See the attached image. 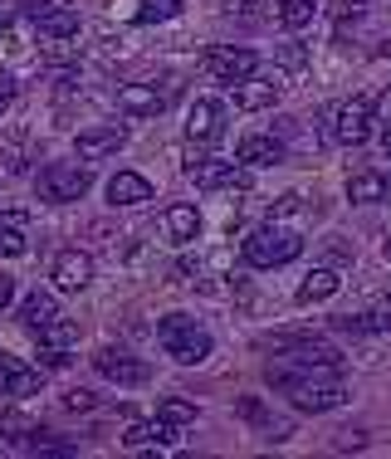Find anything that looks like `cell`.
<instances>
[{"instance_id":"cell-1","label":"cell","mask_w":391,"mask_h":459,"mask_svg":"<svg viewBox=\"0 0 391 459\" xmlns=\"http://www.w3.org/2000/svg\"><path fill=\"white\" fill-rule=\"evenodd\" d=\"M269 386H279L299 415H328L347 401L338 371H303V367H269Z\"/></svg>"},{"instance_id":"cell-2","label":"cell","mask_w":391,"mask_h":459,"mask_svg":"<svg viewBox=\"0 0 391 459\" xmlns=\"http://www.w3.org/2000/svg\"><path fill=\"white\" fill-rule=\"evenodd\" d=\"M259 352L303 371H343V347L328 342V337H265Z\"/></svg>"},{"instance_id":"cell-3","label":"cell","mask_w":391,"mask_h":459,"mask_svg":"<svg viewBox=\"0 0 391 459\" xmlns=\"http://www.w3.org/2000/svg\"><path fill=\"white\" fill-rule=\"evenodd\" d=\"M157 342H161V352L171 357V362H181V367H201L205 357H211V333H205L196 318H187V313H167V318L157 323Z\"/></svg>"},{"instance_id":"cell-4","label":"cell","mask_w":391,"mask_h":459,"mask_svg":"<svg viewBox=\"0 0 391 459\" xmlns=\"http://www.w3.org/2000/svg\"><path fill=\"white\" fill-rule=\"evenodd\" d=\"M240 255H245L249 269H279V264H293V259L303 255V239L293 235V230L265 225V230H255V235L240 245Z\"/></svg>"},{"instance_id":"cell-5","label":"cell","mask_w":391,"mask_h":459,"mask_svg":"<svg viewBox=\"0 0 391 459\" xmlns=\"http://www.w3.org/2000/svg\"><path fill=\"white\" fill-rule=\"evenodd\" d=\"M93 186L89 167H74V161H49L45 171L35 177V195L45 205H74L83 201V191Z\"/></svg>"},{"instance_id":"cell-6","label":"cell","mask_w":391,"mask_h":459,"mask_svg":"<svg viewBox=\"0 0 391 459\" xmlns=\"http://www.w3.org/2000/svg\"><path fill=\"white\" fill-rule=\"evenodd\" d=\"M93 371L103 381H113V386H147V377H152V367L143 357L127 352V347H113V342L93 352Z\"/></svg>"},{"instance_id":"cell-7","label":"cell","mask_w":391,"mask_h":459,"mask_svg":"<svg viewBox=\"0 0 391 459\" xmlns=\"http://www.w3.org/2000/svg\"><path fill=\"white\" fill-rule=\"evenodd\" d=\"M328 123H333V142H343V147H362V142H372L377 117H372V103H367V98H347V103H338L328 113Z\"/></svg>"},{"instance_id":"cell-8","label":"cell","mask_w":391,"mask_h":459,"mask_svg":"<svg viewBox=\"0 0 391 459\" xmlns=\"http://www.w3.org/2000/svg\"><path fill=\"white\" fill-rule=\"evenodd\" d=\"M259 69V54L245 49V45H211L205 49V74H211L215 83H225V89H235L240 79Z\"/></svg>"},{"instance_id":"cell-9","label":"cell","mask_w":391,"mask_h":459,"mask_svg":"<svg viewBox=\"0 0 391 459\" xmlns=\"http://www.w3.org/2000/svg\"><path fill=\"white\" fill-rule=\"evenodd\" d=\"M225 123H230V108L221 98H196L191 113H187V142L196 147H215L225 137Z\"/></svg>"},{"instance_id":"cell-10","label":"cell","mask_w":391,"mask_h":459,"mask_svg":"<svg viewBox=\"0 0 391 459\" xmlns=\"http://www.w3.org/2000/svg\"><path fill=\"white\" fill-rule=\"evenodd\" d=\"M25 15L35 20V30L49 35V39H74L79 35V10H74L69 0H30Z\"/></svg>"},{"instance_id":"cell-11","label":"cell","mask_w":391,"mask_h":459,"mask_svg":"<svg viewBox=\"0 0 391 459\" xmlns=\"http://www.w3.org/2000/svg\"><path fill=\"white\" fill-rule=\"evenodd\" d=\"M49 283H54V293H83L93 283V255L64 249V255L54 259V269H49Z\"/></svg>"},{"instance_id":"cell-12","label":"cell","mask_w":391,"mask_h":459,"mask_svg":"<svg viewBox=\"0 0 391 459\" xmlns=\"http://www.w3.org/2000/svg\"><path fill=\"white\" fill-rule=\"evenodd\" d=\"M127 147V127H83L79 137H74V152H79V161L89 167V161H103V157H117V152Z\"/></svg>"},{"instance_id":"cell-13","label":"cell","mask_w":391,"mask_h":459,"mask_svg":"<svg viewBox=\"0 0 391 459\" xmlns=\"http://www.w3.org/2000/svg\"><path fill=\"white\" fill-rule=\"evenodd\" d=\"M177 98V89H157V83H127V89H117V108L133 117H157L167 113V103Z\"/></svg>"},{"instance_id":"cell-14","label":"cell","mask_w":391,"mask_h":459,"mask_svg":"<svg viewBox=\"0 0 391 459\" xmlns=\"http://www.w3.org/2000/svg\"><path fill=\"white\" fill-rule=\"evenodd\" d=\"M235 415H240L245 425H255V430L265 435V440H274V445L293 435V420H274V415H269V406H265L259 396H240V401H235Z\"/></svg>"},{"instance_id":"cell-15","label":"cell","mask_w":391,"mask_h":459,"mask_svg":"<svg viewBox=\"0 0 391 459\" xmlns=\"http://www.w3.org/2000/svg\"><path fill=\"white\" fill-rule=\"evenodd\" d=\"M191 177L201 181L205 191H245L249 186V171L230 167V161H201V167H191Z\"/></svg>"},{"instance_id":"cell-16","label":"cell","mask_w":391,"mask_h":459,"mask_svg":"<svg viewBox=\"0 0 391 459\" xmlns=\"http://www.w3.org/2000/svg\"><path fill=\"white\" fill-rule=\"evenodd\" d=\"M279 79H255V74H249V79H240L235 83V108H245V113H265V108H274L279 103Z\"/></svg>"},{"instance_id":"cell-17","label":"cell","mask_w":391,"mask_h":459,"mask_svg":"<svg viewBox=\"0 0 391 459\" xmlns=\"http://www.w3.org/2000/svg\"><path fill=\"white\" fill-rule=\"evenodd\" d=\"M235 161H240V167H279V161H284V142L249 133V137H240V147H235Z\"/></svg>"},{"instance_id":"cell-18","label":"cell","mask_w":391,"mask_h":459,"mask_svg":"<svg viewBox=\"0 0 391 459\" xmlns=\"http://www.w3.org/2000/svg\"><path fill=\"white\" fill-rule=\"evenodd\" d=\"M123 445H127V450H171V445H177V425H167L157 415V420L133 425V430L123 435Z\"/></svg>"},{"instance_id":"cell-19","label":"cell","mask_w":391,"mask_h":459,"mask_svg":"<svg viewBox=\"0 0 391 459\" xmlns=\"http://www.w3.org/2000/svg\"><path fill=\"white\" fill-rule=\"evenodd\" d=\"M25 230H30V211H0V255L5 259H20L30 249V239H25Z\"/></svg>"},{"instance_id":"cell-20","label":"cell","mask_w":391,"mask_h":459,"mask_svg":"<svg viewBox=\"0 0 391 459\" xmlns=\"http://www.w3.org/2000/svg\"><path fill=\"white\" fill-rule=\"evenodd\" d=\"M103 191H108V205H143V201H152V181L137 177V171H117Z\"/></svg>"},{"instance_id":"cell-21","label":"cell","mask_w":391,"mask_h":459,"mask_svg":"<svg viewBox=\"0 0 391 459\" xmlns=\"http://www.w3.org/2000/svg\"><path fill=\"white\" fill-rule=\"evenodd\" d=\"M387 195H391L387 171H357V177H347V201L352 205H382Z\"/></svg>"},{"instance_id":"cell-22","label":"cell","mask_w":391,"mask_h":459,"mask_svg":"<svg viewBox=\"0 0 391 459\" xmlns=\"http://www.w3.org/2000/svg\"><path fill=\"white\" fill-rule=\"evenodd\" d=\"M0 381H5V396H10V401H25V396H35V391L45 386V371H39V367H20V362H10L5 371H0Z\"/></svg>"},{"instance_id":"cell-23","label":"cell","mask_w":391,"mask_h":459,"mask_svg":"<svg viewBox=\"0 0 391 459\" xmlns=\"http://www.w3.org/2000/svg\"><path fill=\"white\" fill-rule=\"evenodd\" d=\"M49 318H59V299H54V293H39L35 289L25 303H20V327H30V333H39Z\"/></svg>"},{"instance_id":"cell-24","label":"cell","mask_w":391,"mask_h":459,"mask_svg":"<svg viewBox=\"0 0 391 459\" xmlns=\"http://www.w3.org/2000/svg\"><path fill=\"white\" fill-rule=\"evenodd\" d=\"M338 289H343V283H338L333 269H313V274H303V283H299V293H293V299H299V303H328Z\"/></svg>"},{"instance_id":"cell-25","label":"cell","mask_w":391,"mask_h":459,"mask_svg":"<svg viewBox=\"0 0 391 459\" xmlns=\"http://www.w3.org/2000/svg\"><path fill=\"white\" fill-rule=\"evenodd\" d=\"M39 347H49V352H74L79 347V323L74 318H49L39 327Z\"/></svg>"},{"instance_id":"cell-26","label":"cell","mask_w":391,"mask_h":459,"mask_svg":"<svg viewBox=\"0 0 391 459\" xmlns=\"http://www.w3.org/2000/svg\"><path fill=\"white\" fill-rule=\"evenodd\" d=\"M167 235L177 239V245H191V239L201 235V211H196V205H171L167 211Z\"/></svg>"},{"instance_id":"cell-27","label":"cell","mask_w":391,"mask_h":459,"mask_svg":"<svg viewBox=\"0 0 391 459\" xmlns=\"http://www.w3.org/2000/svg\"><path fill=\"white\" fill-rule=\"evenodd\" d=\"M279 25L284 30H308L313 25V0H279Z\"/></svg>"},{"instance_id":"cell-28","label":"cell","mask_w":391,"mask_h":459,"mask_svg":"<svg viewBox=\"0 0 391 459\" xmlns=\"http://www.w3.org/2000/svg\"><path fill=\"white\" fill-rule=\"evenodd\" d=\"M157 415H161L167 425H177V430H181V425L196 420V401H187V396H167V401H157Z\"/></svg>"},{"instance_id":"cell-29","label":"cell","mask_w":391,"mask_h":459,"mask_svg":"<svg viewBox=\"0 0 391 459\" xmlns=\"http://www.w3.org/2000/svg\"><path fill=\"white\" fill-rule=\"evenodd\" d=\"M171 15H181V0H143L137 25H157V20H171Z\"/></svg>"},{"instance_id":"cell-30","label":"cell","mask_w":391,"mask_h":459,"mask_svg":"<svg viewBox=\"0 0 391 459\" xmlns=\"http://www.w3.org/2000/svg\"><path fill=\"white\" fill-rule=\"evenodd\" d=\"M333 327L347 337H367V333H377V323H372V313H343V318H333Z\"/></svg>"},{"instance_id":"cell-31","label":"cell","mask_w":391,"mask_h":459,"mask_svg":"<svg viewBox=\"0 0 391 459\" xmlns=\"http://www.w3.org/2000/svg\"><path fill=\"white\" fill-rule=\"evenodd\" d=\"M64 411H74V415H89L98 411V396L89 386H74V391H64Z\"/></svg>"},{"instance_id":"cell-32","label":"cell","mask_w":391,"mask_h":459,"mask_svg":"<svg viewBox=\"0 0 391 459\" xmlns=\"http://www.w3.org/2000/svg\"><path fill=\"white\" fill-rule=\"evenodd\" d=\"M279 64H284L289 74H303V69H308V49H303L299 39H289V45L279 49Z\"/></svg>"},{"instance_id":"cell-33","label":"cell","mask_w":391,"mask_h":459,"mask_svg":"<svg viewBox=\"0 0 391 459\" xmlns=\"http://www.w3.org/2000/svg\"><path fill=\"white\" fill-rule=\"evenodd\" d=\"M299 211H303V195L299 191H284L274 205H269V221H289V215H299Z\"/></svg>"},{"instance_id":"cell-34","label":"cell","mask_w":391,"mask_h":459,"mask_svg":"<svg viewBox=\"0 0 391 459\" xmlns=\"http://www.w3.org/2000/svg\"><path fill=\"white\" fill-rule=\"evenodd\" d=\"M362 445H367V430H338V435H333V450H362Z\"/></svg>"},{"instance_id":"cell-35","label":"cell","mask_w":391,"mask_h":459,"mask_svg":"<svg viewBox=\"0 0 391 459\" xmlns=\"http://www.w3.org/2000/svg\"><path fill=\"white\" fill-rule=\"evenodd\" d=\"M39 367H45V371H64V367H69V352H49V347H39Z\"/></svg>"},{"instance_id":"cell-36","label":"cell","mask_w":391,"mask_h":459,"mask_svg":"<svg viewBox=\"0 0 391 459\" xmlns=\"http://www.w3.org/2000/svg\"><path fill=\"white\" fill-rule=\"evenodd\" d=\"M372 117H377V123H387V127H391V89H382V98L372 103Z\"/></svg>"},{"instance_id":"cell-37","label":"cell","mask_w":391,"mask_h":459,"mask_svg":"<svg viewBox=\"0 0 391 459\" xmlns=\"http://www.w3.org/2000/svg\"><path fill=\"white\" fill-rule=\"evenodd\" d=\"M372 323H377V327H391V293H382V299H377V308H372Z\"/></svg>"},{"instance_id":"cell-38","label":"cell","mask_w":391,"mask_h":459,"mask_svg":"<svg viewBox=\"0 0 391 459\" xmlns=\"http://www.w3.org/2000/svg\"><path fill=\"white\" fill-rule=\"evenodd\" d=\"M10 103H15V79H10L5 69H0V113H5Z\"/></svg>"},{"instance_id":"cell-39","label":"cell","mask_w":391,"mask_h":459,"mask_svg":"<svg viewBox=\"0 0 391 459\" xmlns=\"http://www.w3.org/2000/svg\"><path fill=\"white\" fill-rule=\"evenodd\" d=\"M15 15H20V0H0V30L15 25Z\"/></svg>"},{"instance_id":"cell-40","label":"cell","mask_w":391,"mask_h":459,"mask_svg":"<svg viewBox=\"0 0 391 459\" xmlns=\"http://www.w3.org/2000/svg\"><path fill=\"white\" fill-rule=\"evenodd\" d=\"M10 303H15V279L0 274V308H10Z\"/></svg>"},{"instance_id":"cell-41","label":"cell","mask_w":391,"mask_h":459,"mask_svg":"<svg viewBox=\"0 0 391 459\" xmlns=\"http://www.w3.org/2000/svg\"><path fill=\"white\" fill-rule=\"evenodd\" d=\"M382 147H387V157H391V127H387V133H382Z\"/></svg>"},{"instance_id":"cell-42","label":"cell","mask_w":391,"mask_h":459,"mask_svg":"<svg viewBox=\"0 0 391 459\" xmlns=\"http://www.w3.org/2000/svg\"><path fill=\"white\" fill-rule=\"evenodd\" d=\"M382 59H391V39H387V45H382Z\"/></svg>"},{"instance_id":"cell-43","label":"cell","mask_w":391,"mask_h":459,"mask_svg":"<svg viewBox=\"0 0 391 459\" xmlns=\"http://www.w3.org/2000/svg\"><path fill=\"white\" fill-rule=\"evenodd\" d=\"M382 255H387V259H391V239H387V249H382Z\"/></svg>"},{"instance_id":"cell-44","label":"cell","mask_w":391,"mask_h":459,"mask_svg":"<svg viewBox=\"0 0 391 459\" xmlns=\"http://www.w3.org/2000/svg\"><path fill=\"white\" fill-rule=\"evenodd\" d=\"M387 186H391V171H387Z\"/></svg>"}]
</instances>
